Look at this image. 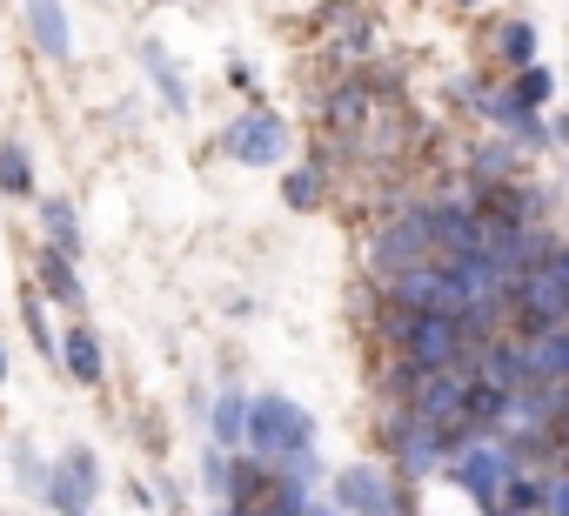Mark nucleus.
Segmentation results:
<instances>
[{"mask_svg":"<svg viewBox=\"0 0 569 516\" xmlns=\"http://www.w3.org/2000/svg\"><path fill=\"white\" fill-rule=\"evenodd\" d=\"M496 48H502V61H509V68H529V54H536V34H529V28H522V21H509V28H502V41H496Z\"/></svg>","mask_w":569,"mask_h":516,"instance_id":"obj_20","label":"nucleus"},{"mask_svg":"<svg viewBox=\"0 0 569 516\" xmlns=\"http://www.w3.org/2000/svg\"><path fill=\"white\" fill-rule=\"evenodd\" d=\"M0 188H8V195H34V168H28L21 148H0Z\"/></svg>","mask_w":569,"mask_h":516,"instance_id":"obj_19","label":"nucleus"},{"mask_svg":"<svg viewBox=\"0 0 569 516\" xmlns=\"http://www.w3.org/2000/svg\"><path fill=\"white\" fill-rule=\"evenodd\" d=\"M281 195H289V208H316L322 181H316V175H289V188H281Z\"/></svg>","mask_w":569,"mask_h":516,"instance_id":"obj_21","label":"nucleus"},{"mask_svg":"<svg viewBox=\"0 0 569 516\" xmlns=\"http://www.w3.org/2000/svg\"><path fill=\"white\" fill-rule=\"evenodd\" d=\"M34 269H41V289H48L54 302H81V276H74V255H68V248H41Z\"/></svg>","mask_w":569,"mask_h":516,"instance_id":"obj_11","label":"nucleus"},{"mask_svg":"<svg viewBox=\"0 0 569 516\" xmlns=\"http://www.w3.org/2000/svg\"><path fill=\"white\" fill-rule=\"evenodd\" d=\"M221 148L234 155V161H248V168H261V161H281V148H289V128H281L274 115H241L228 135H221Z\"/></svg>","mask_w":569,"mask_h":516,"instance_id":"obj_5","label":"nucleus"},{"mask_svg":"<svg viewBox=\"0 0 569 516\" xmlns=\"http://www.w3.org/2000/svg\"><path fill=\"white\" fill-rule=\"evenodd\" d=\"M61 363H68V376H74V383H101V343L88 336V322L61 336Z\"/></svg>","mask_w":569,"mask_h":516,"instance_id":"obj_13","label":"nucleus"},{"mask_svg":"<svg viewBox=\"0 0 569 516\" xmlns=\"http://www.w3.org/2000/svg\"><path fill=\"white\" fill-rule=\"evenodd\" d=\"M214 443H248V403L234 389L214 403Z\"/></svg>","mask_w":569,"mask_h":516,"instance_id":"obj_17","label":"nucleus"},{"mask_svg":"<svg viewBox=\"0 0 569 516\" xmlns=\"http://www.w3.org/2000/svg\"><path fill=\"white\" fill-rule=\"evenodd\" d=\"M516 309H522V329H529V336L569 322V248H549V255H536V262L522 269Z\"/></svg>","mask_w":569,"mask_h":516,"instance_id":"obj_3","label":"nucleus"},{"mask_svg":"<svg viewBox=\"0 0 569 516\" xmlns=\"http://www.w3.org/2000/svg\"><path fill=\"white\" fill-rule=\"evenodd\" d=\"M141 68H148V75H154V88H161V95H168V108H188V88H181V75H174V68H168V54H161V48H154V41H148V48H141Z\"/></svg>","mask_w":569,"mask_h":516,"instance_id":"obj_16","label":"nucleus"},{"mask_svg":"<svg viewBox=\"0 0 569 516\" xmlns=\"http://www.w3.org/2000/svg\"><path fill=\"white\" fill-rule=\"evenodd\" d=\"M309 443H316V423H309V409H296L289 396H254V403H248V449L268 456L274 469H302V476H316Z\"/></svg>","mask_w":569,"mask_h":516,"instance_id":"obj_1","label":"nucleus"},{"mask_svg":"<svg viewBox=\"0 0 569 516\" xmlns=\"http://www.w3.org/2000/svg\"><path fill=\"white\" fill-rule=\"evenodd\" d=\"M482 376H489L496 389H509V396H516L522 383H536V376H529V349H516V343H489V349H482Z\"/></svg>","mask_w":569,"mask_h":516,"instance_id":"obj_10","label":"nucleus"},{"mask_svg":"<svg viewBox=\"0 0 569 516\" xmlns=\"http://www.w3.org/2000/svg\"><path fill=\"white\" fill-rule=\"evenodd\" d=\"M41 228H48V241H54V248H68V255L81 248V221H74V208H68V201H41Z\"/></svg>","mask_w":569,"mask_h":516,"instance_id":"obj_15","label":"nucleus"},{"mask_svg":"<svg viewBox=\"0 0 569 516\" xmlns=\"http://www.w3.org/2000/svg\"><path fill=\"white\" fill-rule=\"evenodd\" d=\"M336 503H342V509H409V496H396L382 469H342Z\"/></svg>","mask_w":569,"mask_h":516,"instance_id":"obj_8","label":"nucleus"},{"mask_svg":"<svg viewBox=\"0 0 569 516\" xmlns=\"http://www.w3.org/2000/svg\"><path fill=\"white\" fill-rule=\"evenodd\" d=\"M268 483H274V476H268V456H261V463H234V469H228V503H234V509L268 503Z\"/></svg>","mask_w":569,"mask_h":516,"instance_id":"obj_14","label":"nucleus"},{"mask_svg":"<svg viewBox=\"0 0 569 516\" xmlns=\"http://www.w3.org/2000/svg\"><path fill=\"white\" fill-rule=\"evenodd\" d=\"M28 28H34V48L41 54H68L74 48V34H68V14H61V0H28Z\"/></svg>","mask_w":569,"mask_h":516,"instance_id":"obj_9","label":"nucleus"},{"mask_svg":"<svg viewBox=\"0 0 569 516\" xmlns=\"http://www.w3.org/2000/svg\"><path fill=\"white\" fill-rule=\"evenodd\" d=\"M0 383H8V356H0Z\"/></svg>","mask_w":569,"mask_h":516,"instance_id":"obj_23","label":"nucleus"},{"mask_svg":"<svg viewBox=\"0 0 569 516\" xmlns=\"http://www.w3.org/2000/svg\"><path fill=\"white\" fill-rule=\"evenodd\" d=\"M389 336H396V343H402V356H409V363H422V369L462 363V343H469L462 316H449V309H396Z\"/></svg>","mask_w":569,"mask_h":516,"instance_id":"obj_2","label":"nucleus"},{"mask_svg":"<svg viewBox=\"0 0 569 516\" xmlns=\"http://www.w3.org/2000/svg\"><path fill=\"white\" fill-rule=\"evenodd\" d=\"M429 255H442L436 235H429V215H422V208H416V215H396V221L376 235V276H402V269L429 262Z\"/></svg>","mask_w":569,"mask_h":516,"instance_id":"obj_4","label":"nucleus"},{"mask_svg":"<svg viewBox=\"0 0 569 516\" xmlns=\"http://www.w3.org/2000/svg\"><path fill=\"white\" fill-rule=\"evenodd\" d=\"M516 469H509V449H462L456 456V483L482 503V509H496L502 503V483H509Z\"/></svg>","mask_w":569,"mask_h":516,"instance_id":"obj_6","label":"nucleus"},{"mask_svg":"<svg viewBox=\"0 0 569 516\" xmlns=\"http://www.w3.org/2000/svg\"><path fill=\"white\" fill-rule=\"evenodd\" d=\"M48 503H54V509H88V503H94V456H88V449H68V456L48 469Z\"/></svg>","mask_w":569,"mask_h":516,"instance_id":"obj_7","label":"nucleus"},{"mask_svg":"<svg viewBox=\"0 0 569 516\" xmlns=\"http://www.w3.org/2000/svg\"><path fill=\"white\" fill-rule=\"evenodd\" d=\"M369 115H376V95H369L362 81H349V88L329 95V128H336V135H362Z\"/></svg>","mask_w":569,"mask_h":516,"instance_id":"obj_12","label":"nucleus"},{"mask_svg":"<svg viewBox=\"0 0 569 516\" xmlns=\"http://www.w3.org/2000/svg\"><path fill=\"white\" fill-rule=\"evenodd\" d=\"M502 509H549L542 476H509V483H502Z\"/></svg>","mask_w":569,"mask_h":516,"instance_id":"obj_18","label":"nucleus"},{"mask_svg":"<svg viewBox=\"0 0 569 516\" xmlns=\"http://www.w3.org/2000/svg\"><path fill=\"white\" fill-rule=\"evenodd\" d=\"M516 95H522L529 108H536V101H549V75H542V68H522V81H516Z\"/></svg>","mask_w":569,"mask_h":516,"instance_id":"obj_22","label":"nucleus"}]
</instances>
